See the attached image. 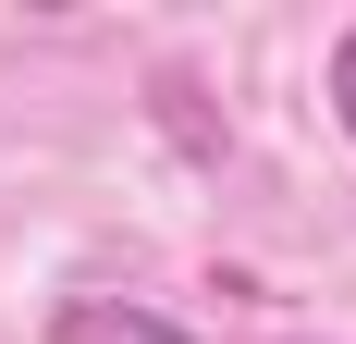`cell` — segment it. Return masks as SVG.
Here are the masks:
<instances>
[{
    "label": "cell",
    "mask_w": 356,
    "mask_h": 344,
    "mask_svg": "<svg viewBox=\"0 0 356 344\" xmlns=\"http://www.w3.org/2000/svg\"><path fill=\"white\" fill-rule=\"evenodd\" d=\"M62 344H197V332H172L160 308H111V295H74V308H62Z\"/></svg>",
    "instance_id": "cell-1"
},
{
    "label": "cell",
    "mask_w": 356,
    "mask_h": 344,
    "mask_svg": "<svg viewBox=\"0 0 356 344\" xmlns=\"http://www.w3.org/2000/svg\"><path fill=\"white\" fill-rule=\"evenodd\" d=\"M332 111H344V136H356V37L332 49Z\"/></svg>",
    "instance_id": "cell-2"
}]
</instances>
